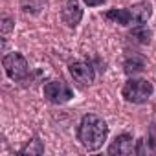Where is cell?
Here are the masks:
<instances>
[{
  "label": "cell",
  "instance_id": "obj_8",
  "mask_svg": "<svg viewBox=\"0 0 156 156\" xmlns=\"http://www.w3.org/2000/svg\"><path fill=\"white\" fill-rule=\"evenodd\" d=\"M81 19H83V11H81L79 4H77V0H68L64 9H62V20L70 28H75L81 22Z\"/></svg>",
  "mask_w": 156,
  "mask_h": 156
},
{
  "label": "cell",
  "instance_id": "obj_4",
  "mask_svg": "<svg viewBox=\"0 0 156 156\" xmlns=\"http://www.w3.org/2000/svg\"><path fill=\"white\" fill-rule=\"evenodd\" d=\"M2 64H4V70H6L8 77H9V79H13V81L24 79V77L28 75V72H30L28 61L24 59V55H20V53H17V51L8 53V55L4 57Z\"/></svg>",
  "mask_w": 156,
  "mask_h": 156
},
{
  "label": "cell",
  "instance_id": "obj_11",
  "mask_svg": "<svg viewBox=\"0 0 156 156\" xmlns=\"http://www.w3.org/2000/svg\"><path fill=\"white\" fill-rule=\"evenodd\" d=\"M44 152V147L39 140H31L26 147L20 149V154H42Z\"/></svg>",
  "mask_w": 156,
  "mask_h": 156
},
{
  "label": "cell",
  "instance_id": "obj_7",
  "mask_svg": "<svg viewBox=\"0 0 156 156\" xmlns=\"http://www.w3.org/2000/svg\"><path fill=\"white\" fill-rule=\"evenodd\" d=\"M134 151H136L134 149V140L129 134L118 136L112 141V145L108 147V154H121V156H125V154H132Z\"/></svg>",
  "mask_w": 156,
  "mask_h": 156
},
{
  "label": "cell",
  "instance_id": "obj_1",
  "mask_svg": "<svg viewBox=\"0 0 156 156\" xmlns=\"http://www.w3.org/2000/svg\"><path fill=\"white\" fill-rule=\"evenodd\" d=\"M107 136H108V127L99 116L96 114L83 116L79 129H77V138L87 151H98L107 141Z\"/></svg>",
  "mask_w": 156,
  "mask_h": 156
},
{
  "label": "cell",
  "instance_id": "obj_9",
  "mask_svg": "<svg viewBox=\"0 0 156 156\" xmlns=\"http://www.w3.org/2000/svg\"><path fill=\"white\" fill-rule=\"evenodd\" d=\"M123 68H125V72H127L129 75H130V73H138V72H141V70L145 68V61H143L140 55H132V57H129V59L125 61Z\"/></svg>",
  "mask_w": 156,
  "mask_h": 156
},
{
  "label": "cell",
  "instance_id": "obj_2",
  "mask_svg": "<svg viewBox=\"0 0 156 156\" xmlns=\"http://www.w3.org/2000/svg\"><path fill=\"white\" fill-rule=\"evenodd\" d=\"M151 4L149 2H140L134 4L132 8H125V9H110L105 13V17L108 20H114L121 26H141L151 19Z\"/></svg>",
  "mask_w": 156,
  "mask_h": 156
},
{
  "label": "cell",
  "instance_id": "obj_12",
  "mask_svg": "<svg viewBox=\"0 0 156 156\" xmlns=\"http://www.w3.org/2000/svg\"><path fill=\"white\" fill-rule=\"evenodd\" d=\"M2 22H4V26H2V31H4V33H8V31L11 30V19L4 17V20H2Z\"/></svg>",
  "mask_w": 156,
  "mask_h": 156
},
{
  "label": "cell",
  "instance_id": "obj_3",
  "mask_svg": "<svg viewBox=\"0 0 156 156\" xmlns=\"http://www.w3.org/2000/svg\"><path fill=\"white\" fill-rule=\"evenodd\" d=\"M152 83L147 79H129L121 90L123 98L130 103H145L152 96Z\"/></svg>",
  "mask_w": 156,
  "mask_h": 156
},
{
  "label": "cell",
  "instance_id": "obj_10",
  "mask_svg": "<svg viewBox=\"0 0 156 156\" xmlns=\"http://www.w3.org/2000/svg\"><path fill=\"white\" fill-rule=\"evenodd\" d=\"M151 35H152L151 30H147L145 26H138V28H134L130 31V39H136L141 44H149L151 42Z\"/></svg>",
  "mask_w": 156,
  "mask_h": 156
},
{
  "label": "cell",
  "instance_id": "obj_6",
  "mask_svg": "<svg viewBox=\"0 0 156 156\" xmlns=\"http://www.w3.org/2000/svg\"><path fill=\"white\" fill-rule=\"evenodd\" d=\"M70 73H72L73 79L77 83H81V85H90L94 81V77H96L94 68L88 62H81V61L70 64Z\"/></svg>",
  "mask_w": 156,
  "mask_h": 156
},
{
  "label": "cell",
  "instance_id": "obj_13",
  "mask_svg": "<svg viewBox=\"0 0 156 156\" xmlns=\"http://www.w3.org/2000/svg\"><path fill=\"white\" fill-rule=\"evenodd\" d=\"M83 2H85L87 6L94 8V6H101V4H105V0H83Z\"/></svg>",
  "mask_w": 156,
  "mask_h": 156
},
{
  "label": "cell",
  "instance_id": "obj_5",
  "mask_svg": "<svg viewBox=\"0 0 156 156\" xmlns=\"http://www.w3.org/2000/svg\"><path fill=\"white\" fill-rule=\"evenodd\" d=\"M44 96L55 103V105H62V103H68L72 98H73V92L72 88L62 83V81H50L46 87H44Z\"/></svg>",
  "mask_w": 156,
  "mask_h": 156
}]
</instances>
